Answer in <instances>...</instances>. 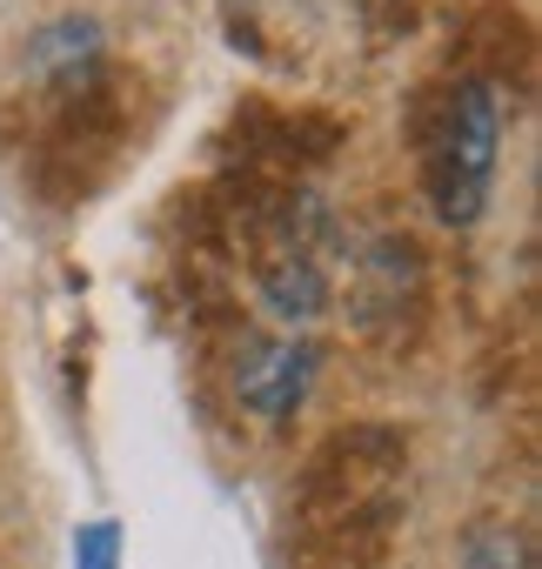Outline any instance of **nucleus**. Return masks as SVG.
I'll list each match as a JSON object with an SVG mask.
<instances>
[{
    "label": "nucleus",
    "mask_w": 542,
    "mask_h": 569,
    "mask_svg": "<svg viewBox=\"0 0 542 569\" xmlns=\"http://www.w3.org/2000/svg\"><path fill=\"white\" fill-rule=\"evenodd\" d=\"M409 148L429 208L449 228H475L495 188V148H502V101L469 74H435L409 101Z\"/></svg>",
    "instance_id": "obj_1"
},
{
    "label": "nucleus",
    "mask_w": 542,
    "mask_h": 569,
    "mask_svg": "<svg viewBox=\"0 0 542 569\" xmlns=\"http://www.w3.org/2000/svg\"><path fill=\"white\" fill-rule=\"evenodd\" d=\"M134 141V88L128 74L101 54L74 88L41 101V134H34V188L54 208H74L101 194L114 161Z\"/></svg>",
    "instance_id": "obj_2"
},
{
    "label": "nucleus",
    "mask_w": 542,
    "mask_h": 569,
    "mask_svg": "<svg viewBox=\"0 0 542 569\" xmlns=\"http://www.w3.org/2000/svg\"><path fill=\"white\" fill-rule=\"evenodd\" d=\"M402 509H409V429H395V422H342L302 462L289 529L402 522Z\"/></svg>",
    "instance_id": "obj_3"
},
{
    "label": "nucleus",
    "mask_w": 542,
    "mask_h": 569,
    "mask_svg": "<svg viewBox=\"0 0 542 569\" xmlns=\"http://www.w3.org/2000/svg\"><path fill=\"white\" fill-rule=\"evenodd\" d=\"M234 161L228 168H248V174H275V181H295L302 168H322L335 148H342V121L322 114V108H234Z\"/></svg>",
    "instance_id": "obj_4"
},
{
    "label": "nucleus",
    "mask_w": 542,
    "mask_h": 569,
    "mask_svg": "<svg viewBox=\"0 0 542 569\" xmlns=\"http://www.w3.org/2000/svg\"><path fill=\"white\" fill-rule=\"evenodd\" d=\"M355 316L362 336L375 342H415L422 316H429V261L415 241H375L355 268Z\"/></svg>",
    "instance_id": "obj_5"
},
{
    "label": "nucleus",
    "mask_w": 542,
    "mask_h": 569,
    "mask_svg": "<svg viewBox=\"0 0 542 569\" xmlns=\"http://www.w3.org/2000/svg\"><path fill=\"white\" fill-rule=\"evenodd\" d=\"M455 54H462L455 74L482 81L489 94H495V88L529 94V81H535V28H529V14H522V0H475V8L462 14Z\"/></svg>",
    "instance_id": "obj_6"
},
{
    "label": "nucleus",
    "mask_w": 542,
    "mask_h": 569,
    "mask_svg": "<svg viewBox=\"0 0 542 569\" xmlns=\"http://www.w3.org/2000/svg\"><path fill=\"white\" fill-rule=\"evenodd\" d=\"M309 376H315V349L309 342H289V336H248L241 356H234V396L261 422H275V429L302 409Z\"/></svg>",
    "instance_id": "obj_7"
},
{
    "label": "nucleus",
    "mask_w": 542,
    "mask_h": 569,
    "mask_svg": "<svg viewBox=\"0 0 542 569\" xmlns=\"http://www.w3.org/2000/svg\"><path fill=\"white\" fill-rule=\"evenodd\" d=\"M462 569H535V549L509 522H475L462 542Z\"/></svg>",
    "instance_id": "obj_8"
},
{
    "label": "nucleus",
    "mask_w": 542,
    "mask_h": 569,
    "mask_svg": "<svg viewBox=\"0 0 542 569\" xmlns=\"http://www.w3.org/2000/svg\"><path fill=\"white\" fill-rule=\"evenodd\" d=\"M74 569H121V529L114 522H88L74 536Z\"/></svg>",
    "instance_id": "obj_9"
},
{
    "label": "nucleus",
    "mask_w": 542,
    "mask_h": 569,
    "mask_svg": "<svg viewBox=\"0 0 542 569\" xmlns=\"http://www.w3.org/2000/svg\"><path fill=\"white\" fill-rule=\"evenodd\" d=\"M0 436H8V422H0Z\"/></svg>",
    "instance_id": "obj_10"
}]
</instances>
